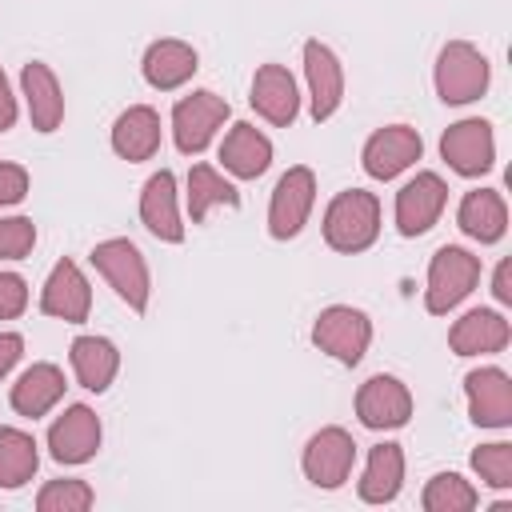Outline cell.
<instances>
[{"label":"cell","mask_w":512,"mask_h":512,"mask_svg":"<svg viewBox=\"0 0 512 512\" xmlns=\"http://www.w3.org/2000/svg\"><path fill=\"white\" fill-rule=\"evenodd\" d=\"M324 244L332 252L356 256L376 244L380 236V200L368 188H344L324 208Z\"/></svg>","instance_id":"cell-1"},{"label":"cell","mask_w":512,"mask_h":512,"mask_svg":"<svg viewBox=\"0 0 512 512\" xmlns=\"http://www.w3.org/2000/svg\"><path fill=\"white\" fill-rule=\"evenodd\" d=\"M92 268L108 280V288L132 308V312H148V300H152V272H148V260L144 252L128 240V236H108L100 240L92 252H88Z\"/></svg>","instance_id":"cell-2"},{"label":"cell","mask_w":512,"mask_h":512,"mask_svg":"<svg viewBox=\"0 0 512 512\" xmlns=\"http://www.w3.org/2000/svg\"><path fill=\"white\" fill-rule=\"evenodd\" d=\"M432 84H436V96L444 104H472L488 92L492 84V64L488 56L468 44V40H448L436 56V68H432Z\"/></svg>","instance_id":"cell-3"},{"label":"cell","mask_w":512,"mask_h":512,"mask_svg":"<svg viewBox=\"0 0 512 512\" xmlns=\"http://www.w3.org/2000/svg\"><path fill=\"white\" fill-rule=\"evenodd\" d=\"M480 284V256H472L460 244H444L428 260V284H424V308L432 316H448L456 304L472 296Z\"/></svg>","instance_id":"cell-4"},{"label":"cell","mask_w":512,"mask_h":512,"mask_svg":"<svg viewBox=\"0 0 512 512\" xmlns=\"http://www.w3.org/2000/svg\"><path fill=\"white\" fill-rule=\"evenodd\" d=\"M312 344L332 356L344 368H356L372 344V320L364 308L352 304H328L316 320H312Z\"/></svg>","instance_id":"cell-5"},{"label":"cell","mask_w":512,"mask_h":512,"mask_svg":"<svg viewBox=\"0 0 512 512\" xmlns=\"http://www.w3.org/2000/svg\"><path fill=\"white\" fill-rule=\"evenodd\" d=\"M232 116V104L224 96H216L212 88H196L188 96H180L172 104V140L184 156H200L216 132L224 128V120Z\"/></svg>","instance_id":"cell-6"},{"label":"cell","mask_w":512,"mask_h":512,"mask_svg":"<svg viewBox=\"0 0 512 512\" xmlns=\"http://www.w3.org/2000/svg\"><path fill=\"white\" fill-rule=\"evenodd\" d=\"M312 204H316V172L308 164H292L276 188H272V200H268V236L272 240H292L304 232L308 216H312Z\"/></svg>","instance_id":"cell-7"},{"label":"cell","mask_w":512,"mask_h":512,"mask_svg":"<svg viewBox=\"0 0 512 512\" xmlns=\"http://www.w3.org/2000/svg\"><path fill=\"white\" fill-rule=\"evenodd\" d=\"M352 464H356V440L340 424H328V428L312 432L308 444H304V456H300V468H304L308 484H316L324 492H336L352 476Z\"/></svg>","instance_id":"cell-8"},{"label":"cell","mask_w":512,"mask_h":512,"mask_svg":"<svg viewBox=\"0 0 512 512\" xmlns=\"http://www.w3.org/2000/svg\"><path fill=\"white\" fill-rule=\"evenodd\" d=\"M424 156V140L412 124H384L360 148V168L372 180H396Z\"/></svg>","instance_id":"cell-9"},{"label":"cell","mask_w":512,"mask_h":512,"mask_svg":"<svg viewBox=\"0 0 512 512\" xmlns=\"http://www.w3.org/2000/svg\"><path fill=\"white\" fill-rule=\"evenodd\" d=\"M356 420L372 432H392L412 420V392L400 376L376 372L356 388Z\"/></svg>","instance_id":"cell-10"},{"label":"cell","mask_w":512,"mask_h":512,"mask_svg":"<svg viewBox=\"0 0 512 512\" xmlns=\"http://www.w3.org/2000/svg\"><path fill=\"white\" fill-rule=\"evenodd\" d=\"M440 156L444 164L456 172V176H484L492 164H496V136H492V124L480 120V116H468V120H456L448 124V132L440 136Z\"/></svg>","instance_id":"cell-11"},{"label":"cell","mask_w":512,"mask_h":512,"mask_svg":"<svg viewBox=\"0 0 512 512\" xmlns=\"http://www.w3.org/2000/svg\"><path fill=\"white\" fill-rule=\"evenodd\" d=\"M304 80H308V112L316 124L332 120L344 104V64L324 40H304Z\"/></svg>","instance_id":"cell-12"},{"label":"cell","mask_w":512,"mask_h":512,"mask_svg":"<svg viewBox=\"0 0 512 512\" xmlns=\"http://www.w3.org/2000/svg\"><path fill=\"white\" fill-rule=\"evenodd\" d=\"M104 428L88 404H68L48 428V452L56 464H88L100 452Z\"/></svg>","instance_id":"cell-13"},{"label":"cell","mask_w":512,"mask_h":512,"mask_svg":"<svg viewBox=\"0 0 512 512\" xmlns=\"http://www.w3.org/2000/svg\"><path fill=\"white\" fill-rule=\"evenodd\" d=\"M448 204V184L440 172H416L400 192H396V232L400 236H424Z\"/></svg>","instance_id":"cell-14"},{"label":"cell","mask_w":512,"mask_h":512,"mask_svg":"<svg viewBox=\"0 0 512 512\" xmlns=\"http://www.w3.org/2000/svg\"><path fill=\"white\" fill-rule=\"evenodd\" d=\"M40 312L64 324H84L92 312V284L80 272L76 260H56L44 288H40Z\"/></svg>","instance_id":"cell-15"},{"label":"cell","mask_w":512,"mask_h":512,"mask_svg":"<svg viewBox=\"0 0 512 512\" xmlns=\"http://www.w3.org/2000/svg\"><path fill=\"white\" fill-rule=\"evenodd\" d=\"M468 416L476 428H508L512 424V380L504 368L484 364L464 376Z\"/></svg>","instance_id":"cell-16"},{"label":"cell","mask_w":512,"mask_h":512,"mask_svg":"<svg viewBox=\"0 0 512 512\" xmlns=\"http://www.w3.org/2000/svg\"><path fill=\"white\" fill-rule=\"evenodd\" d=\"M248 104L256 108L260 120H268L276 128H288L300 116V92H296L292 72L284 64H260L256 76H252Z\"/></svg>","instance_id":"cell-17"},{"label":"cell","mask_w":512,"mask_h":512,"mask_svg":"<svg viewBox=\"0 0 512 512\" xmlns=\"http://www.w3.org/2000/svg\"><path fill=\"white\" fill-rule=\"evenodd\" d=\"M20 96H24V108L36 132L48 136L64 124V88L44 60H28L20 68Z\"/></svg>","instance_id":"cell-18"},{"label":"cell","mask_w":512,"mask_h":512,"mask_svg":"<svg viewBox=\"0 0 512 512\" xmlns=\"http://www.w3.org/2000/svg\"><path fill=\"white\" fill-rule=\"evenodd\" d=\"M200 68V56L188 40H176V36H164V40H152L144 60H140V72L148 80V88L156 92H176L184 88Z\"/></svg>","instance_id":"cell-19"},{"label":"cell","mask_w":512,"mask_h":512,"mask_svg":"<svg viewBox=\"0 0 512 512\" xmlns=\"http://www.w3.org/2000/svg\"><path fill=\"white\" fill-rule=\"evenodd\" d=\"M512 340V324L496 308H472L448 328V348L456 356H492L504 352Z\"/></svg>","instance_id":"cell-20"},{"label":"cell","mask_w":512,"mask_h":512,"mask_svg":"<svg viewBox=\"0 0 512 512\" xmlns=\"http://www.w3.org/2000/svg\"><path fill=\"white\" fill-rule=\"evenodd\" d=\"M140 224L164 240V244H180L184 240V224H180V204H176V176L168 168L152 172L140 188Z\"/></svg>","instance_id":"cell-21"},{"label":"cell","mask_w":512,"mask_h":512,"mask_svg":"<svg viewBox=\"0 0 512 512\" xmlns=\"http://www.w3.org/2000/svg\"><path fill=\"white\" fill-rule=\"evenodd\" d=\"M160 140H164V128H160V112L152 104H132L112 124V152L128 164L152 160L160 152Z\"/></svg>","instance_id":"cell-22"},{"label":"cell","mask_w":512,"mask_h":512,"mask_svg":"<svg viewBox=\"0 0 512 512\" xmlns=\"http://www.w3.org/2000/svg\"><path fill=\"white\" fill-rule=\"evenodd\" d=\"M64 388H68V384H64V372H60L56 364H48V360H36L32 368H24V372L16 376L8 400H12V412H16V416L40 420V416H48V412L60 404Z\"/></svg>","instance_id":"cell-23"},{"label":"cell","mask_w":512,"mask_h":512,"mask_svg":"<svg viewBox=\"0 0 512 512\" xmlns=\"http://www.w3.org/2000/svg\"><path fill=\"white\" fill-rule=\"evenodd\" d=\"M220 164H224V172H232L236 180H256V176H264L268 164H272V140H268L256 124L240 120V124H232V128L224 132V140H220Z\"/></svg>","instance_id":"cell-24"},{"label":"cell","mask_w":512,"mask_h":512,"mask_svg":"<svg viewBox=\"0 0 512 512\" xmlns=\"http://www.w3.org/2000/svg\"><path fill=\"white\" fill-rule=\"evenodd\" d=\"M404 488V448L396 440H384L376 448H368L364 472L356 480V492L364 504H392Z\"/></svg>","instance_id":"cell-25"},{"label":"cell","mask_w":512,"mask_h":512,"mask_svg":"<svg viewBox=\"0 0 512 512\" xmlns=\"http://www.w3.org/2000/svg\"><path fill=\"white\" fill-rule=\"evenodd\" d=\"M456 224L468 240L496 244L508 232V204L496 188H472V192H464V200L456 208Z\"/></svg>","instance_id":"cell-26"},{"label":"cell","mask_w":512,"mask_h":512,"mask_svg":"<svg viewBox=\"0 0 512 512\" xmlns=\"http://www.w3.org/2000/svg\"><path fill=\"white\" fill-rule=\"evenodd\" d=\"M68 360H72L76 384L96 392V396L108 392L116 372H120V348L108 336H76L68 348Z\"/></svg>","instance_id":"cell-27"},{"label":"cell","mask_w":512,"mask_h":512,"mask_svg":"<svg viewBox=\"0 0 512 512\" xmlns=\"http://www.w3.org/2000/svg\"><path fill=\"white\" fill-rule=\"evenodd\" d=\"M184 200H188V220H192V224H204V216H208L216 204L236 208V204H240V192H236L232 180H224L220 168H212V164H192V168H188V192H184Z\"/></svg>","instance_id":"cell-28"},{"label":"cell","mask_w":512,"mask_h":512,"mask_svg":"<svg viewBox=\"0 0 512 512\" xmlns=\"http://www.w3.org/2000/svg\"><path fill=\"white\" fill-rule=\"evenodd\" d=\"M40 468V448L32 440V432L4 424L0 428V488H24Z\"/></svg>","instance_id":"cell-29"},{"label":"cell","mask_w":512,"mask_h":512,"mask_svg":"<svg viewBox=\"0 0 512 512\" xmlns=\"http://www.w3.org/2000/svg\"><path fill=\"white\" fill-rule=\"evenodd\" d=\"M420 504H424V512H472L480 504V492L460 472H436L424 484Z\"/></svg>","instance_id":"cell-30"},{"label":"cell","mask_w":512,"mask_h":512,"mask_svg":"<svg viewBox=\"0 0 512 512\" xmlns=\"http://www.w3.org/2000/svg\"><path fill=\"white\" fill-rule=\"evenodd\" d=\"M96 504V492L88 480L64 476V480H48L36 492V512H88Z\"/></svg>","instance_id":"cell-31"},{"label":"cell","mask_w":512,"mask_h":512,"mask_svg":"<svg viewBox=\"0 0 512 512\" xmlns=\"http://www.w3.org/2000/svg\"><path fill=\"white\" fill-rule=\"evenodd\" d=\"M472 472H476L488 488L508 492V488H512V444H504V440L480 444V448L472 452Z\"/></svg>","instance_id":"cell-32"},{"label":"cell","mask_w":512,"mask_h":512,"mask_svg":"<svg viewBox=\"0 0 512 512\" xmlns=\"http://www.w3.org/2000/svg\"><path fill=\"white\" fill-rule=\"evenodd\" d=\"M36 248V224L28 216H0V260H24Z\"/></svg>","instance_id":"cell-33"},{"label":"cell","mask_w":512,"mask_h":512,"mask_svg":"<svg viewBox=\"0 0 512 512\" xmlns=\"http://www.w3.org/2000/svg\"><path fill=\"white\" fill-rule=\"evenodd\" d=\"M28 168L24 164H12V160H0V208H12L28 196Z\"/></svg>","instance_id":"cell-34"},{"label":"cell","mask_w":512,"mask_h":512,"mask_svg":"<svg viewBox=\"0 0 512 512\" xmlns=\"http://www.w3.org/2000/svg\"><path fill=\"white\" fill-rule=\"evenodd\" d=\"M28 308V284L16 272H0V320H16Z\"/></svg>","instance_id":"cell-35"},{"label":"cell","mask_w":512,"mask_h":512,"mask_svg":"<svg viewBox=\"0 0 512 512\" xmlns=\"http://www.w3.org/2000/svg\"><path fill=\"white\" fill-rule=\"evenodd\" d=\"M24 356V336L20 332H0V380L20 364Z\"/></svg>","instance_id":"cell-36"},{"label":"cell","mask_w":512,"mask_h":512,"mask_svg":"<svg viewBox=\"0 0 512 512\" xmlns=\"http://www.w3.org/2000/svg\"><path fill=\"white\" fill-rule=\"evenodd\" d=\"M492 296H496V304H512V260L504 256L500 264H496V272H492Z\"/></svg>","instance_id":"cell-37"},{"label":"cell","mask_w":512,"mask_h":512,"mask_svg":"<svg viewBox=\"0 0 512 512\" xmlns=\"http://www.w3.org/2000/svg\"><path fill=\"white\" fill-rule=\"evenodd\" d=\"M16 96H12V84H8V76H4V68H0V132H8L12 124H16Z\"/></svg>","instance_id":"cell-38"}]
</instances>
